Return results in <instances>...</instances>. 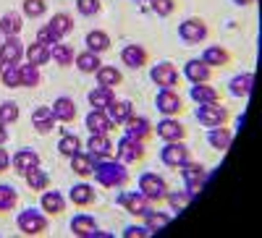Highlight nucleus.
<instances>
[{
    "label": "nucleus",
    "instance_id": "obj_15",
    "mask_svg": "<svg viewBox=\"0 0 262 238\" xmlns=\"http://www.w3.org/2000/svg\"><path fill=\"white\" fill-rule=\"evenodd\" d=\"M95 199H97V191H95V186H90L86 181H79V183L71 186V191H69V202H71L74 207H79V209L92 207Z\"/></svg>",
    "mask_w": 262,
    "mask_h": 238
},
{
    "label": "nucleus",
    "instance_id": "obj_33",
    "mask_svg": "<svg viewBox=\"0 0 262 238\" xmlns=\"http://www.w3.org/2000/svg\"><path fill=\"white\" fill-rule=\"evenodd\" d=\"M74 66L81 71V74H97V68L102 66V58L97 55V53H92V50H84V53H79L76 55V60H74Z\"/></svg>",
    "mask_w": 262,
    "mask_h": 238
},
{
    "label": "nucleus",
    "instance_id": "obj_46",
    "mask_svg": "<svg viewBox=\"0 0 262 238\" xmlns=\"http://www.w3.org/2000/svg\"><path fill=\"white\" fill-rule=\"evenodd\" d=\"M24 16L27 18H39V16H45V11H48V3L45 0H24Z\"/></svg>",
    "mask_w": 262,
    "mask_h": 238
},
{
    "label": "nucleus",
    "instance_id": "obj_7",
    "mask_svg": "<svg viewBox=\"0 0 262 238\" xmlns=\"http://www.w3.org/2000/svg\"><path fill=\"white\" fill-rule=\"evenodd\" d=\"M207 34H210L207 24L202 18H196V16L179 24V37H181V42H186V45H200V42L207 39Z\"/></svg>",
    "mask_w": 262,
    "mask_h": 238
},
{
    "label": "nucleus",
    "instance_id": "obj_3",
    "mask_svg": "<svg viewBox=\"0 0 262 238\" xmlns=\"http://www.w3.org/2000/svg\"><path fill=\"white\" fill-rule=\"evenodd\" d=\"M139 194L149 204H158V202L165 199L168 183H165L163 176H158V173H142V176H139Z\"/></svg>",
    "mask_w": 262,
    "mask_h": 238
},
{
    "label": "nucleus",
    "instance_id": "obj_49",
    "mask_svg": "<svg viewBox=\"0 0 262 238\" xmlns=\"http://www.w3.org/2000/svg\"><path fill=\"white\" fill-rule=\"evenodd\" d=\"M76 11L81 16H97L102 11V0H76Z\"/></svg>",
    "mask_w": 262,
    "mask_h": 238
},
{
    "label": "nucleus",
    "instance_id": "obj_39",
    "mask_svg": "<svg viewBox=\"0 0 262 238\" xmlns=\"http://www.w3.org/2000/svg\"><path fill=\"white\" fill-rule=\"evenodd\" d=\"M24 58L27 63H32V66H45V63H50V47L45 45H39V42H32V45L24 50Z\"/></svg>",
    "mask_w": 262,
    "mask_h": 238
},
{
    "label": "nucleus",
    "instance_id": "obj_8",
    "mask_svg": "<svg viewBox=\"0 0 262 238\" xmlns=\"http://www.w3.org/2000/svg\"><path fill=\"white\" fill-rule=\"evenodd\" d=\"M155 107L160 110L163 118H176L184 110V100L176 89H160L155 97Z\"/></svg>",
    "mask_w": 262,
    "mask_h": 238
},
{
    "label": "nucleus",
    "instance_id": "obj_47",
    "mask_svg": "<svg viewBox=\"0 0 262 238\" xmlns=\"http://www.w3.org/2000/svg\"><path fill=\"white\" fill-rule=\"evenodd\" d=\"M0 81H3L8 89H18L21 86V74H18V66H6L3 74H0Z\"/></svg>",
    "mask_w": 262,
    "mask_h": 238
},
{
    "label": "nucleus",
    "instance_id": "obj_12",
    "mask_svg": "<svg viewBox=\"0 0 262 238\" xmlns=\"http://www.w3.org/2000/svg\"><path fill=\"white\" fill-rule=\"evenodd\" d=\"M86 152L95 160H105V157H113L116 144L111 141V134H90V139H86Z\"/></svg>",
    "mask_w": 262,
    "mask_h": 238
},
{
    "label": "nucleus",
    "instance_id": "obj_14",
    "mask_svg": "<svg viewBox=\"0 0 262 238\" xmlns=\"http://www.w3.org/2000/svg\"><path fill=\"white\" fill-rule=\"evenodd\" d=\"M155 134L163 141H184L186 139V126L181 121H176V118H163L155 126Z\"/></svg>",
    "mask_w": 262,
    "mask_h": 238
},
{
    "label": "nucleus",
    "instance_id": "obj_26",
    "mask_svg": "<svg viewBox=\"0 0 262 238\" xmlns=\"http://www.w3.org/2000/svg\"><path fill=\"white\" fill-rule=\"evenodd\" d=\"M111 45H113L111 37H107L102 29H92V32H86V37H84V47L97 53V55L107 53V50H111Z\"/></svg>",
    "mask_w": 262,
    "mask_h": 238
},
{
    "label": "nucleus",
    "instance_id": "obj_10",
    "mask_svg": "<svg viewBox=\"0 0 262 238\" xmlns=\"http://www.w3.org/2000/svg\"><path fill=\"white\" fill-rule=\"evenodd\" d=\"M189 157H191V152L184 141H165V147L160 149V160L168 168H181Z\"/></svg>",
    "mask_w": 262,
    "mask_h": 238
},
{
    "label": "nucleus",
    "instance_id": "obj_56",
    "mask_svg": "<svg viewBox=\"0 0 262 238\" xmlns=\"http://www.w3.org/2000/svg\"><path fill=\"white\" fill-rule=\"evenodd\" d=\"M3 68H6V63H3V60H0V74H3Z\"/></svg>",
    "mask_w": 262,
    "mask_h": 238
},
{
    "label": "nucleus",
    "instance_id": "obj_19",
    "mask_svg": "<svg viewBox=\"0 0 262 238\" xmlns=\"http://www.w3.org/2000/svg\"><path fill=\"white\" fill-rule=\"evenodd\" d=\"M184 74H186L189 84H207V81L212 79V68L207 66L202 58H191V60H186Z\"/></svg>",
    "mask_w": 262,
    "mask_h": 238
},
{
    "label": "nucleus",
    "instance_id": "obj_18",
    "mask_svg": "<svg viewBox=\"0 0 262 238\" xmlns=\"http://www.w3.org/2000/svg\"><path fill=\"white\" fill-rule=\"evenodd\" d=\"M24 45L18 42V37H6L0 42V60L6 63V66H18L21 58H24Z\"/></svg>",
    "mask_w": 262,
    "mask_h": 238
},
{
    "label": "nucleus",
    "instance_id": "obj_4",
    "mask_svg": "<svg viewBox=\"0 0 262 238\" xmlns=\"http://www.w3.org/2000/svg\"><path fill=\"white\" fill-rule=\"evenodd\" d=\"M231 118L228 107L221 105V102H212V105H200L196 107V121L207 128H217V126H226Z\"/></svg>",
    "mask_w": 262,
    "mask_h": 238
},
{
    "label": "nucleus",
    "instance_id": "obj_32",
    "mask_svg": "<svg viewBox=\"0 0 262 238\" xmlns=\"http://www.w3.org/2000/svg\"><path fill=\"white\" fill-rule=\"evenodd\" d=\"M48 27L53 29V34H55L58 39H63L66 34L74 32V16L66 13V11H60V13H55V16L48 21Z\"/></svg>",
    "mask_w": 262,
    "mask_h": 238
},
{
    "label": "nucleus",
    "instance_id": "obj_34",
    "mask_svg": "<svg viewBox=\"0 0 262 238\" xmlns=\"http://www.w3.org/2000/svg\"><path fill=\"white\" fill-rule=\"evenodd\" d=\"M90 105H92V110H107V107L113 105V100H116V92L113 89H107V86H97V89H92L90 92Z\"/></svg>",
    "mask_w": 262,
    "mask_h": 238
},
{
    "label": "nucleus",
    "instance_id": "obj_11",
    "mask_svg": "<svg viewBox=\"0 0 262 238\" xmlns=\"http://www.w3.org/2000/svg\"><path fill=\"white\" fill-rule=\"evenodd\" d=\"M121 60L126 63V68L139 71V68H144L147 63H149V50H147L144 45H137V42H131V45H126V47L121 50Z\"/></svg>",
    "mask_w": 262,
    "mask_h": 238
},
{
    "label": "nucleus",
    "instance_id": "obj_51",
    "mask_svg": "<svg viewBox=\"0 0 262 238\" xmlns=\"http://www.w3.org/2000/svg\"><path fill=\"white\" fill-rule=\"evenodd\" d=\"M147 235H152L144 225H128L126 230H123V238H147Z\"/></svg>",
    "mask_w": 262,
    "mask_h": 238
},
{
    "label": "nucleus",
    "instance_id": "obj_48",
    "mask_svg": "<svg viewBox=\"0 0 262 238\" xmlns=\"http://www.w3.org/2000/svg\"><path fill=\"white\" fill-rule=\"evenodd\" d=\"M149 6L160 18H168L176 13V0H149Z\"/></svg>",
    "mask_w": 262,
    "mask_h": 238
},
{
    "label": "nucleus",
    "instance_id": "obj_40",
    "mask_svg": "<svg viewBox=\"0 0 262 238\" xmlns=\"http://www.w3.org/2000/svg\"><path fill=\"white\" fill-rule=\"evenodd\" d=\"M18 74H21V86H27V89H34L42 81L39 66H32V63H18Z\"/></svg>",
    "mask_w": 262,
    "mask_h": 238
},
{
    "label": "nucleus",
    "instance_id": "obj_55",
    "mask_svg": "<svg viewBox=\"0 0 262 238\" xmlns=\"http://www.w3.org/2000/svg\"><path fill=\"white\" fill-rule=\"evenodd\" d=\"M233 3H236V6H242V8H247V6H254L257 0H233Z\"/></svg>",
    "mask_w": 262,
    "mask_h": 238
},
{
    "label": "nucleus",
    "instance_id": "obj_31",
    "mask_svg": "<svg viewBox=\"0 0 262 238\" xmlns=\"http://www.w3.org/2000/svg\"><path fill=\"white\" fill-rule=\"evenodd\" d=\"M107 115H111L113 118V123H126L131 115H134V102H131V100H113V105L111 107H107Z\"/></svg>",
    "mask_w": 262,
    "mask_h": 238
},
{
    "label": "nucleus",
    "instance_id": "obj_16",
    "mask_svg": "<svg viewBox=\"0 0 262 238\" xmlns=\"http://www.w3.org/2000/svg\"><path fill=\"white\" fill-rule=\"evenodd\" d=\"M11 168L18 173V176H27V173L42 168V162H39V155L34 152V149H18V152L11 157Z\"/></svg>",
    "mask_w": 262,
    "mask_h": 238
},
{
    "label": "nucleus",
    "instance_id": "obj_42",
    "mask_svg": "<svg viewBox=\"0 0 262 238\" xmlns=\"http://www.w3.org/2000/svg\"><path fill=\"white\" fill-rule=\"evenodd\" d=\"M168 223H170V215H168V212L149 209V212L144 215V228H147L149 233H158V230H163Z\"/></svg>",
    "mask_w": 262,
    "mask_h": 238
},
{
    "label": "nucleus",
    "instance_id": "obj_53",
    "mask_svg": "<svg viewBox=\"0 0 262 238\" xmlns=\"http://www.w3.org/2000/svg\"><path fill=\"white\" fill-rule=\"evenodd\" d=\"M202 188H205V183H189L186 186V194H189V199L194 202L196 197H200V194H202Z\"/></svg>",
    "mask_w": 262,
    "mask_h": 238
},
{
    "label": "nucleus",
    "instance_id": "obj_38",
    "mask_svg": "<svg viewBox=\"0 0 262 238\" xmlns=\"http://www.w3.org/2000/svg\"><path fill=\"white\" fill-rule=\"evenodd\" d=\"M84 149V144H81V139L76 136V134H63L60 139H58V152H60V157H74V155H79Z\"/></svg>",
    "mask_w": 262,
    "mask_h": 238
},
{
    "label": "nucleus",
    "instance_id": "obj_21",
    "mask_svg": "<svg viewBox=\"0 0 262 238\" xmlns=\"http://www.w3.org/2000/svg\"><path fill=\"white\" fill-rule=\"evenodd\" d=\"M32 126H34V131L37 134H50L53 128L58 126L55 115H53V107H37V110L32 113Z\"/></svg>",
    "mask_w": 262,
    "mask_h": 238
},
{
    "label": "nucleus",
    "instance_id": "obj_17",
    "mask_svg": "<svg viewBox=\"0 0 262 238\" xmlns=\"http://www.w3.org/2000/svg\"><path fill=\"white\" fill-rule=\"evenodd\" d=\"M84 123H86V131L90 134H111L116 128L113 118L107 115V110H90L86 118H84Z\"/></svg>",
    "mask_w": 262,
    "mask_h": 238
},
{
    "label": "nucleus",
    "instance_id": "obj_45",
    "mask_svg": "<svg viewBox=\"0 0 262 238\" xmlns=\"http://www.w3.org/2000/svg\"><path fill=\"white\" fill-rule=\"evenodd\" d=\"M18 115H21V110H18V102H13V100L0 102V123L11 126V123H16V121H18Z\"/></svg>",
    "mask_w": 262,
    "mask_h": 238
},
{
    "label": "nucleus",
    "instance_id": "obj_13",
    "mask_svg": "<svg viewBox=\"0 0 262 238\" xmlns=\"http://www.w3.org/2000/svg\"><path fill=\"white\" fill-rule=\"evenodd\" d=\"M118 204L128 212V215H134V218H144V215L152 209L149 202L142 197L139 191H126V194H118Z\"/></svg>",
    "mask_w": 262,
    "mask_h": 238
},
{
    "label": "nucleus",
    "instance_id": "obj_52",
    "mask_svg": "<svg viewBox=\"0 0 262 238\" xmlns=\"http://www.w3.org/2000/svg\"><path fill=\"white\" fill-rule=\"evenodd\" d=\"M6 170H11V155L6 147H0V173H6Z\"/></svg>",
    "mask_w": 262,
    "mask_h": 238
},
{
    "label": "nucleus",
    "instance_id": "obj_35",
    "mask_svg": "<svg viewBox=\"0 0 262 238\" xmlns=\"http://www.w3.org/2000/svg\"><path fill=\"white\" fill-rule=\"evenodd\" d=\"M50 60H53V63H58L60 68H69V66H74L76 53H74V47H71V45H63V42H58V45H53V47H50Z\"/></svg>",
    "mask_w": 262,
    "mask_h": 238
},
{
    "label": "nucleus",
    "instance_id": "obj_41",
    "mask_svg": "<svg viewBox=\"0 0 262 238\" xmlns=\"http://www.w3.org/2000/svg\"><path fill=\"white\" fill-rule=\"evenodd\" d=\"M24 181H27V188H32V191H37V194H42L45 188H50V176H48V173L42 170V168L27 173Z\"/></svg>",
    "mask_w": 262,
    "mask_h": 238
},
{
    "label": "nucleus",
    "instance_id": "obj_30",
    "mask_svg": "<svg viewBox=\"0 0 262 238\" xmlns=\"http://www.w3.org/2000/svg\"><path fill=\"white\" fill-rule=\"evenodd\" d=\"M252 86H254V74H238V76H233L231 81H228V92L233 94V97H249L252 94Z\"/></svg>",
    "mask_w": 262,
    "mask_h": 238
},
{
    "label": "nucleus",
    "instance_id": "obj_28",
    "mask_svg": "<svg viewBox=\"0 0 262 238\" xmlns=\"http://www.w3.org/2000/svg\"><path fill=\"white\" fill-rule=\"evenodd\" d=\"M95 162H97V160H95L90 152H84V149H81L79 155L71 157V170L76 173L79 178L86 181V178H92V173H95Z\"/></svg>",
    "mask_w": 262,
    "mask_h": 238
},
{
    "label": "nucleus",
    "instance_id": "obj_54",
    "mask_svg": "<svg viewBox=\"0 0 262 238\" xmlns=\"http://www.w3.org/2000/svg\"><path fill=\"white\" fill-rule=\"evenodd\" d=\"M8 141V126L6 123H0V147H3Z\"/></svg>",
    "mask_w": 262,
    "mask_h": 238
},
{
    "label": "nucleus",
    "instance_id": "obj_29",
    "mask_svg": "<svg viewBox=\"0 0 262 238\" xmlns=\"http://www.w3.org/2000/svg\"><path fill=\"white\" fill-rule=\"evenodd\" d=\"M69 228L76 238H92L95 230H97V220L92 218V215H76Z\"/></svg>",
    "mask_w": 262,
    "mask_h": 238
},
{
    "label": "nucleus",
    "instance_id": "obj_25",
    "mask_svg": "<svg viewBox=\"0 0 262 238\" xmlns=\"http://www.w3.org/2000/svg\"><path fill=\"white\" fill-rule=\"evenodd\" d=\"M179 170H181V178H184L186 186H189V183H205V181H207V168H205L202 162H194L191 157H189Z\"/></svg>",
    "mask_w": 262,
    "mask_h": 238
},
{
    "label": "nucleus",
    "instance_id": "obj_9",
    "mask_svg": "<svg viewBox=\"0 0 262 238\" xmlns=\"http://www.w3.org/2000/svg\"><path fill=\"white\" fill-rule=\"evenodd\" d=\"M123 128H126V134L123 136H131V139H137V141H149L152 139V134H155V128H152V123H149V118H144V115H131L126 123H123Z\"/></svg>",
    "mask_w": 262,
    "mask_h": 238
},
{
    "label": "nucleus",
    "instance_id": "obj_50",
    "mask_svg": "<svg viewBox=\"0 0 262 238\" xmlns=\"http://www.w3.org/2000/svg\"><path fill=\"white\" fill-rule=\"evenodd\" d=\"M37 42H39V45H45V47H53V45H58L60 39L53 34L50 27H39V29H37Z\"/></svg>",
    "mask_w": 262,
    "mask_h": 238
},
{
    "label": "nucleus",
    "instance_id": "obj_6",
    "mask_svg": "<svg viewBox=\"0 0 262 238\" xmlns=\"http://www.w3.org/2000/svg\"><path fill=\"white\" fill-rule=\"evenodd\" d=\"M149 79H152V84H158L160 89H176L179 81H181V74L173 63L165 60V63H155V66H152Z\"/></svg>",
    "mask_w": 262,
    "mask_h": 238
},
{
    "label": "nucleus",
    "instance_id": "obj_5",
    "mask_svg": "<svg viewBox=\"0 0 262 238\" xmlns=\"http://www.w3.org/2000/svg\"><path fill=\"white\" fill-rule=\"evenodd\" d=\"M116 155H118V160L126 162V165H137V162H142L144 155H147V144L131 139V136H123V139L116 144Z\"/></svg>",
    "mask_w": 262,
    "mask_h": 238
},
{
    "label": "nucleus",
    "instance_id": "obj_37",
    "mask_svg": "<svg viewBox=\"0 0 262 238\" xmlns=\"http://www.w3.org/2000/svg\"><path fill=\"white\" fill-rule=\"evenodd\" d=\"M21 29H24V21H21V13H3L0 16V34L6 37H18Z\"/></svg>",
    "mask_w": 262,
    "mask_h": 238
},
{
    "label": "nucleus",
    "instance_id": "obj_36",
    "mask_svg": "<svg viewBox=\"0 0 262 238\" xmlns=\"http://www.w3.org/2000/svg\"><path fill=\"white\" fill-rule=\"evenodd\" d=\"M95 79H97V84H100V86L116 89V86H121V81H123V74H121L116 66H100V68H97V74H95Z\"/></svg>",
    "mask_w": 262,
    "mask_h": 238
},
{
    "label": "nucleus",
    "instance_id": "obj_44",
    "mask_svg": "<svg viewBox=\"0 0 262 238\" xmlns=\"http://www.w3.org/2000/svg\"><path fill=\"white\" fill-rule=\"evenodd\" d=\"M163 202H168V209H173V212L179 215V212H184V209L189 207V202H191V199H189V194H186V191H181V188H179V191H168Z\"/></svg>",
    "mask_w": 262,
    "mask_h": 238
},
{
    "label": "nucleus",
    "instance_id": "obj_2",
    "mask_svg": "<svg viewBox=\"0 0 262 238\" xmlns=\"http://www.w3.org/2000/svg\"><path fill=\"white\" fill-rule=\"evenodd\" d=\"M18 230L24 233V235H45L50 230V220H48V215L37 209V207H27V209H21L18 215V220H16Z\"/></svg>",
    "mask_w": 262,
    "mask_h": 238
},
{
    "label": "nucleus",
    "instance_id": "obj_24",
    "mask_svg": "<svg viewBox=\"0 0 262 238\" xmlns=\"http://www.w3.org/2000/svg\"><path fill=\"white\" fill-rule=\"evenodd\" d=\"M50 107H53V115L58 123H74L76 121V102L71 97H58Z\"/></svg>",
    "mask_w": 262,
    "mask_h": 238
},
{
    "label": "nucleus",
    "instance_id": "obj_23",
    "mask_svg": "<svg viewBox=\"0 0 262 238\" xmlns=\"http://www.w3.org/2000/svg\"><path fill=\"white\" fill-rule=\"evenodd\" d=\"M189 97H191L196 105H212V102H221V92H217L210 81H207V84H191Z\"/></svg>",
    "mask_w": 262,
    "mask_h": 238
},
{
    "label": "nucleus",
    "instance_id": "obj_27",
    "mask_svg": "<svg viewBox=\"0 0 262 238\" xmlns=\"http://www.w3.org/2000/svg\"><path fill=\"white\" fill-rule=\"evenodd\" d=\"M202 60L207 63L210 68H223V66H228V63H231V53L223 45H210V47H205Z\"/></svg>",
    "mask_w": 262,
    "mask_h": 238
},
{
    "label": "nucleus",
    "instance_id": "obj_1",
    "mask_svg": "<svg viewBox=\"0 0 262 238\" xmlns=\"http://www.w3.org/2000/svg\"><path fill=\"white\" fill-rule=\"evenodd\" d=\"M92 178L105 186V188H121L128 183V168L126 162L121 160H113V157H105V160H97L95 162V173Z\"/></svg>",
    "mask_w": 262,
    "mask_h": 238
},
{
    "label": "nucleus",
    "instance_id": "obj_20",
    "mask_svg": "<svg viewBox=\"0 0 262 238\" xmlns=\"http://www.w3.org/2000/svg\"><path fill=\"white\" fill-rule=\"evenodd\" d=\"M66 207H69V199H66L60 191H53V188H45V191H42L39 209L45 212V215H60Z\"/></svg>",
    "mask_w": 262,
    "mask_h": 238
},
{
    "label": "nucleus",
    "instance_id": "obj_43",
    "mask_svg": "<svg viewBox=\"0 0 262 238\" xmlns=\"http://www.w3.org/2000/svg\"><path fill=\"white\" fill-rule=\"evenodd\" d=\"M16 204H18V194H16V188L8 186V183H0V215H6V212L16 209Z\"/></svg>",
    "mask_w": 262,
    "mask_h": 238
},
{
    "label": "nucleus",
    "instance_id": "obj_22",
    "mask_svg": "<svg viewBox=\"0 0 262 238\" xmlns=\"http://www.w3.org/2000/svg\"><path fill=\"white\" fill-rule=\"evenodd\" d=\"M207 144L217 152H226V149L233 144V131L228 126H217V128H207Z\"/></svg>",
    "mask_w": 262,
    "mask_h": 238
}]
</instances>
